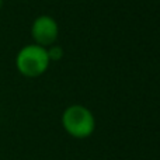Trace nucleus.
<instances>
[{"mask_svg":"<svg viewBox=\"0 0 160 160\" xmlns=\"http://www.w3.org/2000/svg\"><path fill=\"white\" fill-rule=\"evenodd\" d=\"M59 35V25L53 17L48 14L38 16L31 24V38L34 44L48 48L53 45Z\"/></svg>","mask_w":160,"mask_h":160,"instance_id":"3","label":"nucleus"},{"mask_svg":"<svg viewBox=\"0 0 160 160\" xmlns=\"http://www.w3.org/2000/svg\"><path fill=\"white\" fill-rule=\"evenodd\" d=\"M49 56L47 48L37 44L24 45L16 55V69L24 78L35 79L49 69Z\"/></svg>","mask_w":160,"mask_h":160,"instance_id":"1","label":"nucleus"},{"mask_svg":"<svg viewBox=\"0 0 160 160\" xmlns=\"http://www.w3.org/2000/svg\"><path fill=\"white\" fill-rule=\"evenodd\" d=\"M47 51H48V56H49L51 62H58L63 58V49L59 45H55V44L51 45V47L47 48Z\"/></svg>","mask_w":160,"mask_h":160,"instance_id":"4","label":"nucleus"},{"mask_svg":"<svg viewBox=\"0 0 160 160\" xmlns=\"http://www.w3.org/2000/svg\"><path fill=\"white\" fill-rule=\"evenodd\" d=\"M3 7V0H0V8Z\"/></svg>","mask_w":160,"mask_h":160,"instance_id":"5","label":"nucleus"},{"mask_svg":"<svg viewBox=\"0 0 160 160\" xmlns=\"http://www.w3.org/2000/svg\"><path fill=\"white\" fill-rule=\"evenodd\" d=\"M61 122L65 132L75 139H86L96 131V117L82 104L69 105L62 114Z\"/></svg>","mask_w":160,"mask_h":160,"instance_id":"2","label":"nucleus"}]
</instances>
